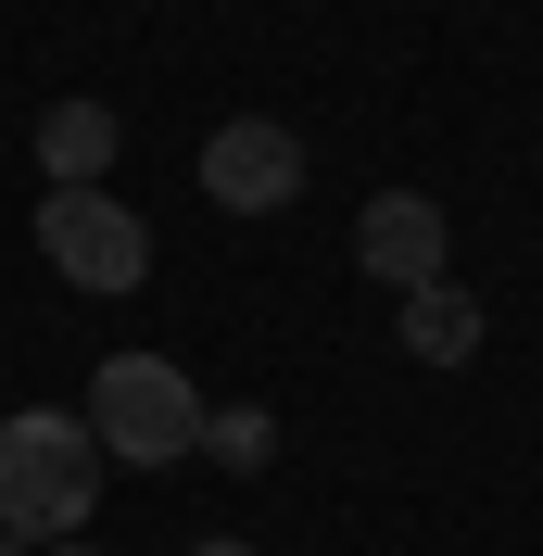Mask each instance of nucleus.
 <instances>
[{"instance_id": "f257e3e1", "label": "nucleus", "mask_w": 543, "mask_h": 556, "mask_svg": "<svg viewBox=\"0 0 543 556\" xmlns=\"http://www.w3.org/2000/svg\"><path fill=\"white\" fill-rule=\"evenodd\" d=\"M89 506H102V443H89V417H64V405L0 417V531H13V544H64V531H89Z\"/></svg>"}, {"instance_id": "f03ea898", "label": "nucleus", "mask_w": 543, "mask_h": 556, "mask_svg": "<svg viewBox=\"0 0 543 556\" xmlns=\"http://www.w3.org/2000/svg\"><path fill=\"white\" fill-rule=\"evenodd\" d=\"M89 443H102V468H177V455H203V392L177 380L165 354H102V380H89Z\"/></svg>"}, {"instance_id": "7ed1b4c3", "label": "nucleus", "mask_w": 543, "mask_h": 556, "mask_svg": "<svg viewBox=\"0 0 543 556\" xmlns=\"http://www.w3.org/2000/svg\"><path fill=\"white\" fill-rule=\"evenodd\" d=\"M38 253H51V278H76V291H139V278H152V228H139L114 190H38Z\"/></svg>"}, {"instance_id": "20e7f679", "label": "nucleus", "mask_w": 543, "mask_h": 556, "mask_svg": "<svg viewBox=\"0 0 543 556\" xmlns=\"http://www.w3.org/2000/svg\"><path fill=\"white\" fill-rule=\"evenodd\" d=\"M304 190V139L278 127V114H228V127L203 139V203H228V215H278Z\"/></svg>"}, {"instance_id": "39448f33", "label": "nucleus", "mask_w": 543, "mask_h": 556, "mask_svg": "<svg viewBox=\"0 0 543 556\" xmlns=\"http://www.w3.org/2000/svg\"><path fill=\"white\" fill-rule=\"evenodd\" d=\"M442 241H455V228H442L430 190H379V203L354 215V266L392 278V291H430V278H442Z\"/></svg>"}, {"instance_id": "423d86ee", "label": "nucleus", "mask_w": 543, "mask_h": 556, "mask_svg": "<svg viewBox=\"0 0 543 556\" xmlns=\"http://www.w3.org/2000/svg\"><path fill=\"white\" fill-rule=\"evenodd\" d=\"M114 152H127L114 102H51V114H38V177H51V190H102Z\"/></svg>"}, {"instance_id": "0eeeda50", "label": "nucleus", "mask_w": 543, "mask_h": 556, "mask_svg": "<svg viewBox=\"0 0 543 556\" xmlns=\"http://www.w3.org/2000/svg\"><path fill=\"white\" fill-rule=\"evenodd\" d=\"M405 354H417V367H468V354H480V291H455V278L405 291Z\"/></svg>"}, {"instance_id": "6e6552de", "label": "nucleus", "mask_w": 543, "mask_h": 556, "mask_svg": "<svg viewBox=\"0 0 543 556\" xmlns=\"http://www.w3.org/2000/svg\"><path fill=\"white\" fill-rule=\"evenodd\" d=\"M203 455H215V468H240V481H253V468H266V455H278V417H266V405H215V417H203Z\"/></svg>"}, {"instance_id": "1a4fd4ad", "label": "nucleus", "mask_w": 543, "mask_h": 556, "mask_svg": "<svg viewBox=\"0 0 543 556\" xmlns=\"http://www.w3.org/2000/svg\"><path fill=\"white\" fill-rule=\"evenodd\" d=\"M190 556H266V544H190Z\"/></svg>"}, {"instance_id": "9d476101", "label": "nucleus", "mask_w": 543, "mask_h": 556, "mask_svg": "<svg viewBox=\"0 0 543 556\" xmlns=\"http://www.w3.org/2000/svg\"><path fill=\"white\" fill-rule=\"evenodd\" d=\"M38 556H102V544H38Z\"/></svg>"}]
</instances>
